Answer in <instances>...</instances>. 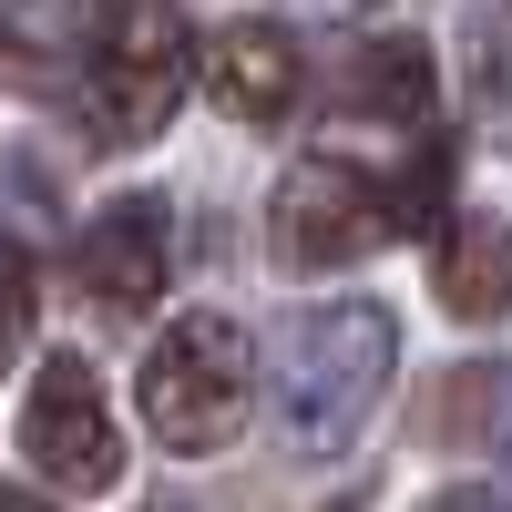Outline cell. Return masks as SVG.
<instances>
[{
  "instance_id": "13",
  "label": "cell",
  "mask_w": 512,
  "mask_h": 512,
  "mask_svg": "<svg viewBox=\"0 0 512 512\" xmlns=\"http://www.w3.org/2000/svg\"><path fill=\"white\" fill-rule=\"evenodd\" d=\"M431 512H502V502H482V492H451V502H431Z\"/></svg>"
},
{
  "instance_id": "1",
  "label": "cell",
  "mask_w": 512,
  "mask_h": 512,
  "mask_svg": "<svg viewBox=\"0 0 512 512\" xmlns=\"http://www.w3.org/2000/svg\"><path fill=\"white\" fill-rule=\"evenodd\" d=\"M390 359H400V328L379 297H338V308H318L308 328H297V359H287V390H277V431L287 451H349L369 431L379 390H390Z\"/></svg>"
},
{
  "instance_id": "5",
  "label": "cell",
  "mask_w": 512,
  "mask_h": 512,
  "mask_svg": "<svg viewBox=\"0 0 512 512\" xmlns=\"http://www.w3.org/2000/svg\"><path fill=\"white\" fill-rule=\"evenodd\" d=\"M379 236H400L390 185H369L359 164H338V154L287 164V185H277V256L287 267H349Z\"/></svg>"
},
{
  "instance_id": "9",
  "label": "cell",
  "mask_w": 512,
  "mask_h": 512,
  "mask_svg": "<svg viewBox=\"0 0 512 512\" xmlns=\"http://www.w3.org/2000/svg\"><path fill=\"white\" fill-rule=\"evenodd\" d=\"M431 103H441L431 41L390 31V41H369V52H359V72H349V113H369V123H431Z\"/></svg>"
},
{
  "instance_id": "3",
  "label": "cell",
  "mask_w": 512,
  "mask_h": 512,
  "mask_svg": "<svg viewBox=\"0 0 512 512\" xmlns=\"http://www.w3.org/2000/svg\"><path fill=\"white\" fill-rule=\"evenodd\" d=\"M256 400V349L236 318H175L144 359V420L164 451H226Z\"/></svg>"
},
{
  "instance_id": "12",
  "label": "cell",
  "mask_w": 512,
  "mask_h": 512,
  "mask_svg": "<svg viewBox=\"0 0 512 512\" xmlns=\"http://www.w3.org/2000/svg\"><path fill=\"white\" fill-rule=\"evenodd\" d=\"M297 11H318V21H359L369 0H297Z\"/></svg>"
},
{
  "instance_id": "6",
  "label": "cell",
  "mask_w": 512,
  "mask_h": 512,
  "mask_svg": "<svg viewBox=\"0 0 512 512\" xmlns=\"http://www.w3.org/2000/svg\"><path fill=\"white\" fill-rule=\"evenodd\" d=\"M82 297L93 308H113V318H144L154 297H164V205L154 195H123V205H103L93 226H82Z\"/></svg>"
},
{
  "instance_id": "11",
  "label": "cell",
  "mask_w": 512,
  "mask_h": 512,
  "mask_svg": "<svg viewBox=\"0 0 512 512\" xmlns=\"http://www.w3.org/2000/svg\"><path fill=\"white\" fill-rule=\"evenodd\" d=\"M31 297H41V287H31V256L0 236V369H11L21 338H31Z\"/></svg>"
},
{
  "instance_id": "2",
  "label": "cell",
  "mask_w": 512,
  "mask_h": 512,
  "mask_svg": "<svg viewBox=\"0 0 512 512\" xmlns=\"http://www.w3.org/2000/svg\"><path fill=\"white\" fill-rule=\"evenodd\" d=\"M195 82V41L164 0H113L82 31V123L93 144H154Z\"/></svg>"
},
{
  "instance_id": "14",
  "label": "cell",
  "mask_w": 512,
  "mask_h": 512,
  "mask_svg": "<svg viewBox=\"0 0 512 512\" xmlns=\"http://www.w3.org/2000/svg\"><path fill=\"white\" fill-rule=\"evenodd\" d=\"M0 512H52V502H41V492H0Z\"/></svg>"
},
{
  "instance_id": "4",
  "label": "cell",
  "mask_w": 512,
  "mask_h": 512,
  "mask_svg": "<svg viewBox=\"0 0 512 512\" xmlns=\"http://www.w3.org/2000/svg\"><path fill=\"white\" fill-rule=\"evenodd\" d=\"M21 451L41 461V482H62V492H113L123 482V431L103 410V379L72 349L41 359L31 400H21Z\"/></svg>"
},
{
  "instance_id": "10",
  "label": "cell",
  "mask_w": 512,
  "mask_h": 512,
  "mask_svg": "<svg viewBox=\"0 0 512 512\" xmlns=\"http://www.w3.org/2000/svg\"><path fill=\"white\" fill-rule=\"evenodd\" d=\"M472 113H482V134L512 154V0H492V11L472 21Z\"/></svg>"
},
{
  "instance_id": "7",
  "label": "cell",
  "mask_w": 512,
  "mask_h": 512,
  "mask_svg": "<svg viewBox=\"0 0 512 512\" xmlns=\"http://www.w3.org/2000/svg\"><path fill=\"white\" fill-rule=\"evenodd\" d=\"M195 82H205V103L236 113V123H287V103H297V41L277 21H226L195 52Z\"/></svg>"
},
{
  "instance_id": "8",
  "label": "cell",
  "mask_w": 512,
  "mask_h": 512,
  "mask_svg": "<svg viewBox=\"0 0 512 512\" xmlns=\"http://www.w3.org/2000/svg\"><path fill=\"white\" fill-rule=\"evenodd\" d=\"M441 308L451 318H502L512 308V226L502 216H461L441 236Z\"/></svg>"
}]
</instances>
